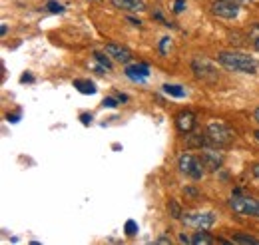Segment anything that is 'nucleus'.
I'll return each instance as SVG.
<instances>
[{
  "label": "nucleus",
  "instance_id": "obj_2",
  "mask_svg": "<svg viewBox=\"0 0 259 245\" xmlns=\"http://www.w3.org/2000/svg\"><path fill=\"white\" fill-rule=\"evenodd\" d=\"M229 206H231V210H233L235 214L249 215V217H259V199L249 197V195H243L239 189L233 191Z\"/></svg>",
  "mask_w": 259,
  "mask_h": 245
},
{
  "label": "nucleus",
  "instance_id": "obj_15",
  "mask_svg": "<svg viewBox=\"0 0 259 245\" xmlns=\"http://www.w3.org/2000/svg\"><path fill=\"white\" fill-rule=\"evenodd\" d=\"M74 88L82 94H96V86L90 80H74Z\"/></svg>",
  "mask_w": 259,
  "mask_h": 245
},
{
  "label": "nucleus",
  "instance_id": "obj_5",
  "mask_svg": "<svg viewBox=\"0 0 259 245\" xmlns=\"http://www.w3.org/2000/svg\"><path fill=\"white\" fill-rule=\"evenodd\" d=\"M184 223L195 227V229H207L215 223V214L213 212H195V214H186L182 215Z\"/></svg>",
  "mask_w": 259,
  "mask_h": 245
},
{
  "label": "nucleus",
  "instance_id": "obj_25",
  "mask_svg": "<svg viewBox=\"0 0 259 245\" xmlns=\"http://www.w3.org/2000/svg\"><path fill=\"white\" fill-rule=\"evenodd\" d=\"M186 8V0H176V4H174V12H182Z\"/></svg>",
  "mask_w": 259,
  "mask_h": 245
},
{
  "label": "nucleus",
  "instance_id": "obj_7",
  "mask_svg": "<svg viewBox=\"0 0 259 245\" xmlns=\"http://www.w3.org/2000/svg\"><path fill=\"white\" fill-rule=\"evenodd\" d=\"M211 12H213L215 16H220V18L231 20V18H237L239 6H237V2H231V0H215V2L211 4Z\"/></svg>",
  "mask_w": 259,
  "mask_h": 245
},
{
  "label": "nucleus",
  "instance_id": "obj_8",
  "mask_svg": "<svg viewBox=\"0 0 259 245\" xmlns=\"http://www.w3.org/2000/svg\"><path fill=\"white\" fill-rule=\"evenodd\" d=\"M104 52H106L110 58L122 62V64H128V62H132V58H134L132 50H128L126 46H120V44H106Z\"/></svg>",
  "mask_w": 259,
  "mask_h": 245
},
{
  "label": "nucleus",
  "instance_id": "obj_1",
  "mask_svg": "<svg viewBox=\"0 0 259 245\" xmlns=\"http://www.w3.org/2000/svg\"><path fill=\"white\" fill-rule=\"evenodd\" d=\"M218 62L231 72H241V74H255L257 72V60L243 54V52H220Z\"/></svg>",
  "mask_w": 259,
  "mask_h": 245
},
{
  "label": "nucleus",
  "instance_id": "obj_28",
  "mask_svg": "<svg viewBox=\"0 0 259 245\" xmlns=\"http://www.w3.org/2000/svg\"><path fill=\"white\" fill-rule=\"evenodd\" d=\"M32 80H34V78L30 76V72H26V74L22 76V82H32Z\"/></svg>",
  "mask_w": 259,
  "mask_h": 245
},
{
  "label": "nucleus",
  "instance_id": "obj_20",
  "mask_svg": "<svg viewBox=\"0 0 259 245\" xmlns=\"http://www.w3.org/2000/svg\"><path fill=\"white\" fill-rule=\"evenodd\" d=\"M249 40L253 42V46L259 50V24H253L251 30H249Z\"/></svg>",
  "mask_w": 259,
  "mask_h": 245
},
{
  "label": "nucleus",
  "instance_id": "obj_33",
  "mask_svg": "<svg viewBox=\"0 0 259 245\" xmlns=\"http://www.w3.org/2000/svg\"><path fill=\"white\" fill-rule=\"evenodd\" d=\"M231 2H237V4H243V2H249V0H231Z\"/></svg>",
  "mask_w": 259,
  "mask_h": 245
},
{
  "label": "nucleus",
  "instance_id": "obj_4",
  "mask_svg": "<svg viewBox=\"0 0 259 245\" xmlns=\"http://www.w3.org/2000/svg\"><path fill=\"white\" fill-rule=\"evenodd\" d=\"M178 168L182 174L190 176L192 180H201L205 174V166H203L201 157H197L194 153H182L178 159Z\"/></svg>",
  "mask_w": 259,
  "mask_h": 245
},
{
  "label": "nucleus",
  "instance_id": "obj_27",
  "mask_svg": "<svg viewBox=\"0 0 259 245\" xmlns=\"http://www.w3.org/2000/svg\"><path fill=\"white\" fill-rule=\"evenodd\" d=\"M6 118H8V120H10V122H16V120H18V118H20V114H8V116H6Z\"/></svg>",
  "mask_w": 259,
  "mask_h": 245
},
{
  "label": "nucleus",
  "instance_id": "obj_26",
  "mask_svg": "<svg viewBox=\"0 0 259 245\" xmlns=\"http://www.w3.org/2000/svg\"><path fill=\"white\" fill-rule=\"evenodd\" d=\"M92 122V116H88V114H84V116H82V124H84V126H88V124Z\"/></svg>",
  "mask_w": 259,
  "mask_h": 245
},
{
  "label": "nucleus",
  "instance_id": "obj_6",
  "mask_svg": "<svg viewBox=\"0 0 259 245\" xmlns=\"http://www.w3.org/2000/svg\"><path fill=\"white\" fill-rule=\"evenodd\" d=\"M192 70H194V74L199 80H209V82H215V80H218V70H215V66L209 60H205V58H195V60L192 62Z\"/></svg>",
  "mask_w": 259,
  "mask_h": 245
},
{
  "label": "nucleus",
  "instance_id": "obj_22",
  "mask_svg": "<svg viewBox=\"0 0 259 245\" xmlns=\"http://www.w3.org/2000/svg\"><path fill=\"white\" fill-rule=\"evenodd\" d=\"M167 210H169V214H171V217H176V219H180L182 217V212H180V206L171 199L169 203H167Z\"/></svg>",
  "mask_w": 259,
  "mask_h": 245
},
{
  "label": "nucleus",
  "instance_id": "obj_11",
  "mask_svg": "<svg viewBox=\"0 0 259 245\" xmlns=\"http://www.w3.org/2000/svg\"><path fill=\"white\" fill-rule=\"evenodd\" d=\"M126 76L134 82H144L150 76V68L148 64H132L126 68Z\"/></svg>",
  "mask_w": 259,
  "mask_h": 245
},
{
  "label": "nucleus",
  "instance_id": "obj_3",
  "mask_svg": "<svg viewBox=\"0 0 259 245\" xmlns=\"http://www.w3.org/2000/svg\"><path fill=\"white\" fill-rule=\"evenodd\" d=\"M207 138H209V144L215 146V148H226L229 144H233L235 140V132L226 126L224 122H211L207 126Z\"/></svg>",
  "mask_w": 259,
  "mask_h": 245
},
{
  "label": "nucleus",
  "instance_id": "obj_14",
  "mask_svg": "<svg viewBox=\"0 0 259 245\" xmlns=\"http://www.w3.org/2000/svg\"><path fill=\"white\" fill-rule=\"evenodd\" d=\"M188 146H190V148H205V146H209V138H207V134H205V136H201V134H192V136L188 138Z\"/></svg>",
  "mask_w": 259,
  "mask_h": 245
},
{
  "label": "nucleus",
  "instance_id": "obj_10",
  "mask_svg": "<svg viewBox=\"0 0 259 245\" xmlns=\"http://www.w3.org/2000/svg\"><path fill=\"white\" fill-rule=\"evenodd\" d=\"M176 128L182 132V134H190L195 128V114L190 110H184L176 116Z\"/></svg>",
  "mask_w": 259,
  "mask_h": 245
},
{
  "label": "nucleus",
  "instance_id": "obj_29",
  "mask_svg": "<svg viewBox=\"0 0 259 245\" xmlns=\"http://www.w3.org/2000/svg\"><path fill=\"white\" fill-rule=\"evenodd\" d=\"M251 172H253V176H255V178H259V164H255V166L251 168Z\"/></svg>",
  "mask_w": 259,
  "mask_h": 245
},
{
  "label": "nucleus",
  "instance_id": "obj_21",
  "mask_svg": "<svg viewBox=\"0 0 259 245\" xmlns=\"http://www.w3.org/2000/svg\"><path fill=\"white\" fill-rule=\"evenodd\" d=\"M46 10H50V12H54V14H60V12H64V6L58 4V2H54V0H50V2L46 4Z\"/></svg>",
  "mask_w": 259,
  "mask_h": 245
},
{
  "label": "nucleus",
  "instance_id": "obj_16",
  "mask_svg": "<svg viewBox=\"0 0 259 245\" xmlns=\"http://www.w3.org/2000/svg\"><path fill=\"white\" fill-rule=\"evenodd\" d=\"M163 92L169 94V96H176V98H184L186 96V90L182 86H176V84H165L163 86Z\"/></svg>",
  "mask_w": 259,
  "mask_h": 245
},
{
  "label": "nucleus",
  "instance_id": "obj_34",
  "mask_svg": "<svg viewBox=\"0 0 259 245\" xmlns=\"http://www.w3.org/2000/svg\"><path fill=\"white\" fill-rule=\"evenodd\" d=\"M253 136H255V138H257V142H259V130H257V132H255V134H253Z\"/></svg>",
  "mask_w": 259,
  "mask_h": 245
},
{
  "label": "nucleus",
  "instance_id": "obj_12",
  "mask_svg": "<svg viewBox=\"0 0 259 245\" xmlns=\"http://www.w3.org/2000/svg\"><path fill=\"white\" fill-rule=\"evenodd\" d=\"M114 6L122 8V10H132V12H140V10H146V4L144 0H112Z\"/></svg>",
  "mask_w": 259,
  "mask_h": 245
},
{
  "label": "nucleus",
  "instance_id": "obj_13",
  "mask_svg": "<svg viewBox=\"0 0 259 245\" xmlns=\"http://www.w3.org/2000/svg\"><path fill=\"white\" fill-rule=\"evenodd\" d=\"M192 243L194 245H213V243H218L205 229H199L197 233H194V237H192Z\"/></svg>",
  "mask_w": 259,
  "mask_h": 245
},
{
  "label": "nucleus",
  "instance_id": "obj_17",
  "mask_svg": "<svg viewBox=\"0 0 259 245\" xmlns=\"http://www.w3.org/2000/svg\"><path fill=\"white\" fill-rule=\"evenodd\" d=\"M233 243H243V245H259V239L255 237H251V235H233V239H231Z\"/></svg>",
  "mask_w": 259,
  "mask_h": 245
},
{
  "label": "nucleus",
  "instance_id": "obj_23",
  "mask_svg": "<svg viewBox=\"0 0 259 245\" xmlns=\"http://www.w3.org/2000/svg\"><path fill=\"white\" fill-rule=\"evenodd\" d=\"M167 46H171V40L165 36V38H162V44H160V52H162V54L167 52Z\"/></svg>",
  "mask_w": 259,
  "mask_h": 245
},
{
  "label": "nucleus",
  "instance_id": "obj_19",
  "mask_svg": "<svg viewBox=\"0 0 259 245\" xmlns=\"http://www.w3.org/2000/svg\"><path fill=\"white\" fill-rule=\"evenodd\" d=\"M94 58H96V60L100 62V66H104L106 70H112V62H110V56H108V54L104 56V54L96 52V54H94Z\"/></svg>",
  "mask_w": 259,
  "mask_h": 245
},
{
  "label": "nucleus",
  "instance_id": "obj_30",
  "mask_svg": "<svg viewBox=\"0 0 259 245\" xmlns=\"http://www.w3.org/2000/svg\"><path fill=\"white\" fill-rule=\"evenodd\" d=\"M156 243H171V239H167V237H160Z\"/></svg>",
  "mask_w": 259,
  "mask_h": 245
},
{
  "label": "nucleus",
  "instance_id": "obj_24",
  "mask_svg": "<svg viewBox=\"0 0 259 245\" xmlns=\"http://www.w3.org/2000/svg\"><path fill=\"white\" fill-rule=\"evenodd\" d=\"M104 106H106V108H116V106H118V100H116V98H106V100H104Z\"/></svg>",
  "mask_w": 259,
  "mask_h": 245
},
{
  "label": "nucleus",
  "instance_id": "obj_18",
  "mask_svg": "<svg viewBox=\"0 0 259 245\" xmlns=\"http://www.w3.org/2000/svg\"><path fill=\"white\" fill-rule=\"evenodd\" d=\"M124 231H126V235H128V237H134V235L138 233V223H136L134 219H128V221H126V225H124Z\"/></svg>",
  "mask_w": 259,
  "mask_h": 245
},
{
  "label": "nucleus",
  "instance_id": "obj_32",
  "mask_svg": "<svg viewBox=\"0 0 259 245\" xmlns=\"http://www.w3.org/2000/svg\"><path fill=\"white\" fill-rule=\"evenodd\" d=\"M253 116H255V122H259V106H257V110H255V114H253Z\"/></svg>",
  "mask_w": 259,
  "mask_h": 245
},
{
  "label": "nucleus",
  "instance_id": "obj_9",
  "mask_svg": "<svg viewBox=\"0 0 259 245\" xmlns=\"http://www.w3.org/2000/svg\"><path fill=\"white\" fill-rule=\"evenodd\" d=\"M199 157H201V161H203L207 172H218L222 168V164H224V155L220 152H215V150H203V153Z\"/></svg>",
  "mask_w": 259,
  "mask_h": 245
},
{
  "label": "nucleus",
  "instance_id": "obj_31",
  "mask_svg": "<svg viewBox=\"0 0 259 245\" xmlns=\"http://www.w3.org/2000/svg\"><path fill=\"white\" fill-rule=\"evenodd\" d=\"M130 22H132V24H136V26H142V22H140V20H136V18H128Z\"/></svg>",
  "mask_w": 259,
  "mask_h": 245
}]
</instances>
